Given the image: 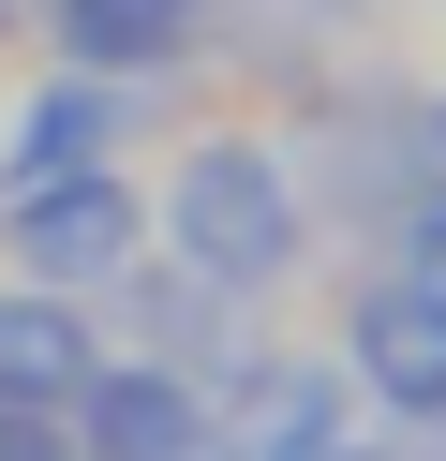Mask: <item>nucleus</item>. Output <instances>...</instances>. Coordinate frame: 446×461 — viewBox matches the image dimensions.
Segmentation results:
<instances>
[{"label":"nucleus","instance_id":"1","mask_svg":"<svg viewBox=\"0 0 446 461\" xmlns=\"http://www.w3.org/2000/svg\"><path fill=\"white\" fill-rule=\"evenodd\" d=\"M178 253H194V283H223V298H253V283L297 268V179L268 149H194L178 164Z\"/></svg>","mask_w":446,"mask_h":461},{"label":"nucleus","instance_id":"2","mask_svg":"<svg viewBox=\"0 0 446 461\" xmlns=\"http://www.w3.org/2000/svg\"><path fill=\"white\" fill-rule=\"evenodd\" d=\"M75 431H89V461H194L208 447V417H194V372H89V402H75Z\"/></svg>","mask_w":446,"mask_h":461},{"label":"nucleus","instance_id":"3","mask_svg":"<svg viewBox=\"0 0 446 461\" xmlns=\"http://www.w3.org/2000/svg\"><path fill=\"white\" fill-rule=\"evenodd\" d=\"M342 342H357V372H372L387 402H446V283H432V268H402V283H372Z\"/></svg>","mask_w":446,"mask_h":461},{"label":"nucleus","instance_id":"4","mask_svg":"<svg viewBox=\"0 0 446 461\" xmlns=\"http://www.w3.org/2000/svg\"><path fill=\"white\" fill-rule=\"evenodd\" d=\"M89 387V328H75V298L59 283H30V298H0V402H75Z\"/></svg>","mask_w":446,"mask_h":461},{"label":"nucleus","instance_id":"5","mask_svg":"<svg viewBox=\"0 0 446 461\" xmlns=\"http://www.w3.org/2000/svg\"><path fill=\"white\" fill-rule=\"evenodd\" d=\"M119 239H134V209H119L105 179H45L15 253H30V283H105V268H119Z\"/></svg>","mask_w":446,"mask_h":461},{"label":"nucleus","instance_id":"6","mask_svg":"<svg viewBox=\"0 0 446 461\" xmlns=\"http://www.w3.org/2000/svg\"><path fill=\"white\" fill-rule=\"evenodd\" d=\"M105 134H119V90H105V75H75V90H30V134H15V164H30V179H59V164H89Z\"/></svg>","mask_w":446,"mask_h":461},{"label":"nucleus","instance_id":"7","mask_svg":"<svg viewBox=\"0 0 446 461\" xmlns=\"http://www.w3.org/2000/svg\"><path fill=\"white\" fill-rule=\"evenodd\" d=\"M0 461H75V447H59L45 402H0Z\"/></svg>","mask_w":446,"mask_h":461},{"label":"nucleus","instance_id":"8","mask_svg":"<svg viewBox=\"0 0 446 461\" xmlns=\"http://www.w3.org/2000/svg\"><path fill=\"white\" fill-rule=\"evenodd\" d=\"M402 239H416V268H446V194H432V209L402 223Z\"/></svg>","mask_w":446,"mask_h":461},{"label":"nucleus","instance_id":"9","mask_svg":"<svg viewBox=\"0 0 446 461\" xmlns=\"http://www.w3.org/2000/svg\"><path fill=\"white\" fill-rule=\"evenodd\" d=\"M432 164H446V104H432Z\"/></svg>","mask_w":446,"mask_h":461}]
</instances>
